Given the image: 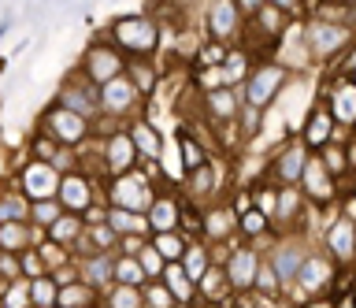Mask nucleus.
Segmentation results:
<instances>
[{
	"label": "nucleus",
	"instance_id": "obj_1",
	"mask_svg": "<svg viewBox=\"0 0 356 308\" xmlns=\"http://www.w3.org/2000/svg\"><path fill=\"white\" fill-rule=\"evenodd\" d=\"M286 82H289V67L282 60H264V63H256V67L241 79L238 86V93H241V104H252V108H271L278 101V93L286 90Z\"/></svg>",
	"mask_w": 356,
	"mask_h": 308
},
{
	"label": "nucleus",
	"instance_id": "obj_2",
	"mask_svg": "<svg viewBox=\"0 0 356 308\" xmlns=\"http://www.w3.org/2000/svg\"><path fill=\"white\" fill-rule=\"evenodd\" d=\"M38 130H41V134H49L56 145H67V149H82V145L93 141V123H89L86 115L71 112V108L56 104V101L41 112Z\"/></svg>",
	"mask_w": 356,
	"mask_h": 308
},
{
	"label": "nucleus",
	"instance_id": "obj_3",
	"mask_svg": "<svg viewBox=\"0 0 356 308\" xmlns=\"http://www.w3.org/2000/svg\"><path fill=\"white\" fill-rule=\"evenodd\" d=\"M108 41L122 56H152L156 45H160V26L149 15H122L111 23Z\"/></svg>",
	"mask_w": 356,
	"mask_h": 308
},
{
	"label": "nucleus",
	"instance_id": "obj_4",
	"mask_svg": "<svg viewBox=\"0 0 356 308\" xmlns=\"http://www.w3.org/2000/svg\"><path fill=\"white\" fill-rule=\"evenodd\" d=\"M100 193L108 197V208H127V212H138L145 216L152 204V186L145 175L138 171H127V175H108L104 186H100Z\"/></svg>",
	"mask_w": 356,
	"mask_h": 308
},
{
	"label": "nucleus",
	"instance_id": "obj_5",
	"mask_svg": "<svg viewBox=\"0 0 356 308\" xmlns=\"http://www.w3.org/2000/svg\"><path fill=\"white\" fill-rule=\"evenodd\" d=\"M308 156H312V149H308L300 138L286 141V145L278 149L271 160H267V168H264L260 179L271 182V186H297V182H300V171H305V163H308Z\"/></svg>",
	"mask_w": 356,
	"mask_h": 308
},
{
	"label": "nucleus",
	"instance_id": "obj_6",
	"mask_svg": "<svg viewBox=\"0 0 356 308\" xmlns=\"http://www.w3.org/2000/svg\"><path fill=\"white\" fill-rule=\"evenodd\" d=\"M97 197H100V182L89 179L86 171H67L60 175V186H56V201H60L63 212H74V216H86L89 208H97Z\"/></svg>",
	"mask_w": 356,
	"mask_h": 308
},
{
	"label": "nucleus",
	"instance_id": "obj_7",
	"mask_svg": "<svg viewBox=\"0 0 356 308\" xmlns=\"http://www.w3.org/2000/svg\"><path fill=\"white\" fill-rule=\"evenodd\" d=\"M122 63H127V56L111 45L108 38L93 41L86 52H82V63H78V74L82 79H89L93 86H104L108 79H115V74H122Z\"/></svg>",
	"mask_w": 356,
	"mask_h": 308
},
{
	"label": "nucleus",
	"instance_id": "obj_8",
	"mask_svg": "<svg viewBox=\"0 0 356 308\" xmlns=\"http://www.w3.org/2000/svg\"><path fill=\"white\" fill-rule=\"evenodd\" d=\"M11 186L26 197V201H44V197H56V186H60V171L44 160H26L15 171Z\"/></svg>",
	"mask_w": 356,
	"mask_h": 308
},
{
	"label": "nucleus",
	"instance_id": "obj_9",
	"mask_svg": "<svg viewBox=\"0 0 356 308\" xmlns=\"http://www.w3.org/2000/svg\"><path fill=\"white\" fill-rule=\"evenodd\" d=\"M97 93H100V115L97 119H127L141 104V93L134 90V82L127 74H115L104 86H97Z\"/></svg>",
	"mask_w": 356,
	"mask_h": 308
},
{
	"label": "nucleus",
	"instance_id": "obj_10",
	"mask_svg": "<svg viewBox=\"0 0 356 308\" xmlns=\"http://www.w3.org/2000/svg\"><path fill=\"white\" fill-rule=\"evenodd\" d=\"M56 104H63V108H71V112L78 115H86L89 123H97V115H100V93H97V86L82 79V74H71L60 90H56Z\"/></svg>",
	"mask_w": 356,
	"mask_h": 308
},
{
	"label": "nucleus",
	"instance_id": "obj_11",
	"mask_svg": "<svg viewBox=\"0 0 356 308\" xmlns=\"http://www.w3.org/2000/svg\"><path fill=\"white\" fill-rule=\"evenodd\" d=\"M305 41H308V52L316 60H334L341 49L353 45V30L345 23H312L305 30Z\"/></svg>",
	"mask_w": 356,
	"mask_h": 308
},
{
	"label": "nucleus",
	"instance_id": "obj_12",
	"mask_svg": "<svg viewBox=\"0 0 356 308\" xmlns=\"http://www.w3.org/2000/svg\"><path fill=\"white\" fill-rule=\"evenodd\" d=\"M97 152H100V163H104L108 175H127V171L138 168V160H141L138 149H134V141L127 138V130H122V127L108 130Z\"/></svg>",
	"mask_w": 356,
	"mask_h": 308
},
{
	"label": "nucleus",
	"instance_id": "obj_13",
	"mask_svg": "<svg viewBox=\"0 0 356 308\" xmlns=\"http://www.w3.org/2000/svg\"><path fill=\"white\" fill-rule=\"evenodd\" d=\"M323 108L330 112V119L338 127H356V86L349 74H338V79L327 82L323 90Z\"/></svg>",
	"mask_w": 356,
	"mask_h": 308
},
{
	"label": "nucleus",
	"instance_id": "obj_14",
	"mask_svg": "<svg viewBox=\"0 0 356 308\" xmlns=\"http://www.w3.org/2000/svg\"><path fill=\"white\" fill-rule=\"evenodd\" d=\"M241 26H245V19H241L238 8H234V0H211L208 4V15H204L208 41L230 45L234 38H241Z\"/></svg>",
	"mask_w": 356,
	"mask_h": 308
},
{
	"label": "nucleus",
	"instance_id": "obj_15",
	"mask_svg": "<svg viewBox=\"0 0 356 308\" xmlns=\"http://www.w3.org/2000/svg\"><path fill=\"white\" fill-rule=\"evenodd\" d=\"M300 197H305L308 204H330L334 193H338V186H334V175L323 168L316 156H308L305 171H300V182H297Z\"/></svg>",
	"mask_w": 356,
	"mask_h": 308
},
{
	"label": "nucleus",
	"instance_id": "obj_16",
	"mask_svg": "<svg viewBox=\"0 0 356 308\" xmlns=\"http://www.w3.org/2000/svg\"><path fill=\"white\" fill-rule=\"evenodd\" d=\"M204 108H208V123L211 127H234V119H238V112H241L238 86H216V90H204Z\"/></svg>",
	"mask_w": 356,
	"mask_h": 308
},
{
	"label": "nucleus",
	"instance_id": "obj_17",
	"mask_svg": "<svg viewBox=\"0 0 356 308\" xmlns=\"http://www.w3.org/2000/svg\"><path fill=\"white\" fill-rule=\"evenodd\" d=\"M256 268H260V257H256L252 245H234L227 268H222V275H227L230 290H252V279H256Z\"/></svg>",
	"mask_w": 356,
	"mask_h": 308
},
{
	"label": "nucleus",
	"instance_id": "obj_18",
	"mask_svg": "<svg viewBox=\"0 0 356 308\" xmlns=\"http://www.w3.org/2000/svg\"><path fill=\"white\" fill-rule=\"evenodd\" d=\"M289 19L286 12H278V8H271V4H264V8H256V12L245 19V26H241V34H260L264 41H278L289 30Z\"/></svg>",
	"mask_w": 356,
	"mask_h": 308
},
{
	"label": "nucleus",
	"instance_id": "obj_19",
	"mask_svg": "<svg viewBox=\"0 0 356 308\" xmlns=\"http://www.w3.org/2000/svg\"><path fill=\"white\" fill-rule=\"evenodd\" d=\"M122 130H127V138L134 141V149H138V156L145 160H160V149H163V138H160V130H156L145 115H134L122 123Z\"/></svg>",
	"mask_w": 356,
	"mask_h": 308
},
{
	"label": "nucleus",
	"instance_id": "obj_20",
	"mask_svg": "<svg viewBox=\"0 0 356 308\" xmlns=\"http://www.w3.org/2000/svg\"><path fill=\"white\" fill-rule=\"evenodd\" d=\"M334 130H338V123L330 119V112L323 108V101L308 112V119L300 123V141H305L308 149H323L327 141H334Z\"/></svg>",
	"mask_w": 356,
	"mask_h": 308
},
{
	"label": "nucleus",
	"instance_id": "obj_21",
	"mask_svg": "<svg viewBox=\"0 0 356 308\" xmlns=\"http://www.w3.org/2000/svg\"><path fill=\"white\" fill-rule=\"evenodd\" d=\"M330 279H334V264L327 257H305L293 282L300 293H319L323 286H330Z\"/></svg>",
	"mask_w": 356,
	"mask_h": 308
},
{
	"label": "nucleus",
	"instance_id": "obj_22",
	"mask_svg": "<svg viewBox=\"0 0 356 308\" xmlns=\"http://www.w3.org/2000/svg\"><path fill=\"white\" fill-rule=\"evenodd\" d=\"M327 252L334 260H341V264L356 257V223H353V219L338 216L327 227Z\"/></svg>",
	"mask_w": 356,
	"mask_h": 308
},
{
	"label": "nucleus",
	"instance_id": "obj_23",
	"mask_svg": "<svg viewBox=\"0 0 356 308\" xmlns=\"http://www.w3.org/2000/svg\"><path fill=\"white\" fill-rule=\"evenodd\" d=\"M178 197L171 193H160L152 197L149 212H145V227H149V234H163V230H178Z\"/></svg>",
	"mask_w": 356,
	"mask_h": 308
},
{
	"label": "nucleus",
	"instance_id": "obj_24",
	"mask_svg": "<svg viewBox=\"0 0 356 308\" xmlns=\"http://www.w3.org/2000/svg\"><path fill=\"white\" fill-rule=\"evenodd\" d=\"M300 260H305V249H300V241H282V245H275L271 249V268L278 275V282L282 286H293L297 279V271H300Z\"/></svg>",
	"mask_w": 356,
	"mask_h": 308
},
{
	"label": "nucleus",
	"instance_id": "obj_25",
	"mask_svg": "<svg viewBox=\"0 0 356 308\" xmlns=\"http://www.w3.org/2000/svg\"><path fill=\"white\" fill-rule=\"evenodd\" d=\"M44 238V230L30 227L26 219H11V223H0V249L4 252H22L26 245H38Z\"/></svg>",
	"mask_w": 356,
	"mask_h": 308
},
{
	"label": "nucleus",
	"instance_id": "obj_26",
	"mask_svg": "<svg viewBox=\"0 0 356 308\" xmlns=\"http://www.w3.org/2000/svg\"><path fill=\"white\" fill-rule=\"evenodd\" d=\"M82 230H86V219H82V216L60 212L49 227H44V238L56 241V245H63V249H74V241L82 238Z\"/></svg>",
	"mask_w": 356,
	"mask_h": 308
},
{
	"label": "nucleus",
	"instance_id": "obj_27",
	"mask_svg": "<svg viewBox=\"0 0 356 308\" xmlns=\"http://www.w3.org/2000/svg\"><path fill=\"white\" fill-rule=\"evenodd\" d=\"M122 74L134 82V90H138L141 97H152L156 82H160V74H156V67H152L149 56H127V63H122Z\"/></svg>",
	"mask_w": 356,
	"mask_h": 308
},
{
	"label": "nucleus",
	"instance_id": "obj_28",
	"mask_svg": "<svg viewBox=\"0 0 356 308\" xmlns=\"http://www.w3.org/2000/svg\"><path fill=\"white\" fill-rule=\"evenodd\" d=\"M178 160H182V171H197L200 163L211 160V152L193 130H178Z\"/></svg>",
	"mask_w": 356,
	"mask_h": 308
},
{
	"label": "nucleus",
	"instance_id": "obj_29",
	"mask_svg": "<svg viewBox=\"0 0 356 308\" xmlns=\"http://www.w3.org/2000/svg\"><path fill=\"white\" fill-rule=\"evenodd\" d=\"M111 264H115V252H89L86 268H82V282L100 290V286L111 282Z\"/></svg>",
	"mask_w": 356,
	"mask_h": 308
},
{
	"label": "nucleus",
	"instance_id": "obj_30",
	"mask_svg": "<svg viewBox=\"0 0 356 308\" xmlns=\"http://www.w3.org/2000/svg\"><path fill=\"white\" fill-rule=\"evenodd\" d=\"M178 268H182V271L189 275V282L197 286V279L211 268V260H208V245H204V241H186L182 257H178Z\"/></svg>",
	"mask_w": 356,
	"mask_h": 308
},
{
	"label": "nucleus",
	"instance_id": "obj_31",
	"mask_svg": "<svg viewBox=\"0 0 356 308\" xmlns=\"http://www.w3.org/2000/svg\"><path fill=\"white\" fill-rule=\"evenodd\" d=\"M104 223L115 230L119 238H127V234H145V216L138 212H127V208H104Z\"/></svg>",
	"mask_w": 356,
	"mask_h": 308
},
{
	"label": "nucleus",
	"instance_id": "obj_32",
	"mask_svg": "<svg viewBox=\"0 0 356 308\" xmlns=\"http://www.w3.org/2000/svg\"><path fill=\"white\" fill-rule=\"evenodd\" d=\"M30 216V201L22 197L11 182L0 186V223H11V219H26Z\"/></svg>",
	"mask_w": 356,
	"mask_h": 308
},
{
	"label": "nucleus",
	"instance_id": "obj_33",
	"mask_svg": "<svg viewBox=\"0 0 356 308\" xmlns=\"http://www.w3.org/2000/svg\"><path fill=\"white\" fill-rule=\"evenodd\" d=\"M163 286L171 290V297L178 305H186V301H193V282H189V275L178 268V260H171V264H163Z\"/></svg>",
	"mask_w": 356,
	"mask_h": 308
},
{
	"label": "nucleus",
	"instance_id": "obj_34",
	"mask_svg": "<svg viewBox=\"0 0 356 308\" xmlns=\"http://www.w3.org/2000/svg\"><path fill=\"white\" fill-rule=\"evenodd\" d=\"M316 160L327 168L334 179H345L349 175V168H353V160H349V149H341V145H334V141H327L323 149H316Z\"/></svg>",
	"mask_w": 356,
	"mask_h": 308
},
{
	"label": "nucleus",
	"instance_id": "obj_35",
	"mask_svg": "<svg viewBox=\"0 0 356 308\" xmlns=\"http://www.w3.org/2000/svg\"><path fill=\"white\" fill-rule=\"evenodd\" d=\"M111 282H122V286H141L149 282L141 271L138 257H130V252H115V264H111Z\"/></svg>",
	"mask_w": 356,
	"mask_h": 308
},
{
	"label": "nucleus",
	"instance_id": "obj_36",
	"mask_svg": "<svg viewBox=\"0 0 356 308\" xmlns=\"http://www.w3.org/2000/svg\"><path fill=\"white\" fill-rule=\"evenodd\" d=\"M93 305V286L86 282H63L60 290H56V308H89Z\"/></svg>",
	"mask_w": 356,
	"mask_h": 308
},
{
	"label": "nucleus",
	"instance_id": "obj_37",
	"mask_svg": "<svg viewBox=\"0 0 356 308\" xmlns=\"http://www.w3.org/2000/svg\"><path fill=\"white\" fill-rule=\"evenodd\" d=\"M189 179H186V190L189 197H197V201H204V197L216 190V168H211V160L208 163H200L197 171H186Z\"/></svg>",
	"mask_w": 356,
	"mask_h": 308
},
{
	"label": "nucleus",
	"instance_id": "obj_38",
	"mask_svg": "<svg viewBox=\"0 0 356 308\" xmlns=\"http://www.w3.org/2000/svg\"><path fill=\"white\" fill-rule=\"evenodd\" d=\"M238 234H245V238L271 234V219H267L260 208H245V212H238Z\"/></svg>",
	"mask_w": 356,
	"mask_h": 308
},
{
	"label": "nucleus",
	"instance_id": "obj_39",
	"mask_svg": "<svg viewBox=\"0 0 356 308\" xmlns=\"http://www.w3.org/2000/svg\"><path fill=\"white\" fill-rule=\"evenodd\" d=\"M30 282V305L33 308H56V290L60 286L52 282V275H38V279H26Z\"/></svg>",
	"mask_w": 356,
	"mask_h": 308
},
{
	"label": "nucleus",
	"instance_id": "obj_40",
	"mask_svg": "<svg viewBox=\"0 0 356 308\" xmlns=\"http://www.w3.org/2000/svg\"><path fill=\"white\" fill-rule=\"evenodd\" d=\"M234 127H238V138H241V141H252V138L264 130V112H260V108H252V104H241V112H238V119H234Z\"/></svg>",
	"mask_w": 356,
	"mask_h": 308
},
{
	"label": "nucleus",
	"instance_id": "obj_41",
	"mask_svg": "<svg viewBox=\"0 0 356 308\" xmlns=\"http://www.w3.org/2000/svg\"><path fill=\"white\" fill-rule=\"evenodd\" d=\"M60 212H63V208H60V201H56V197H44V201H30L26 223H30V227H38V230H44Z\"/></svg>",
	"mask_w": 356,
	"mask_h": 308
},
{
	"label": "nucleus",
	"instance_id": "obj_42",
	"mask_svg": "<svg viewBox=\"0 0 356 308\" xmlns=\"http://www.w3.org/2000/svg\"><path fill=\"white\" fill-rule=\"evenodd\" d=\"M152 245H156V252L171 264V260H178L182 257V249H186V234H178V230H163V234H152Z\"/></svg>",
	"mask_w": 356,
	"mask_h": 308
},
{
	"label": "nucleus",
	"instance_id": "obj_43",
	"mask_svg": "<svg viewBox=\"0 0 356 308\" xmlns=\"http://www.w3.org/2000/svg\"><path fill=\"white\" fill-rule=\"evenodd\" d=\"M134 257H138L141 271H145V279H160V275H163V264H167V260L160 257V252H156L152 241H141V249L134 252Z\"/></svg>",
	"mask_w": 356,
	"mask_h": 308
},
{
	"label": "nucleus",
	"instance_id": "obj_44",
	"mask_svg": "<svg viewBox=\"0 0 356 308\" xmlns=\"http://www.w3.org/2000/svg\"><path fill=\"white\" fill-rule=\"evenodd\" d=\"M30 305V282L26 279H15L0 290V308H26Z\"/></svg>",
	"mask_w": 356,
	"mask_h": 308
},
{
	"label": "nucleus",
	"instance_id": "obj_45",
	"mask_svg": "<svg viewBox=\"0 0 356 308\" xmlns=\"http://www.w3.org/2000/svg\"><path fill=\"white\" fill-rule=\"evenodd\" d=\"M108 308H145V297H141L138 286L115 282V290H111V297H108Z\"/></svg>",
	"mask_w": 356,
	"mask_h": 308
},
{
	"label": "nucleus",
	"instance_id": "obj_46",
	"mask_svg": "<svg viewBox=\"0 0 356 308\" xmlns=\"http://www.w3.org/2000/svg\"><path fill=\"white\" fill-rule=\"evenodd\" d=\"M19 275L22 279H38V275H49V268H44V260H41V252L33 249V245H26L19 252Z\"/></svg>",
	"mask_w": 356,
	"mask_h": 308
},
{
	"label": "nucleus",
	"instance_id": "obj_47",
	"mask_svg": "<svg viewBox=\"0 0 356 308\" xmlns=\"http://www.w3.org/2000/svg\"><path fill=\"white\" fill-rule=\"evenodd\" d=\"M197 282H200V290H204V293L211 297V301H219V297L230 290V282H227V275H222V268H211V271H204Z\"/></svg>",
	"mask_w": 356,
	"mask_h": 308
},
{
	"label": "nucleus",
	"instance_id": "obj_48",
	"mask_svg": "<svg viewBox=\"0 0 356 308\" xmlns=\"http://www.w3.org/2000/svg\"><path fill=\"white\" fill-rule=\"evenodd\" d=\"M56 152H60V145H56V141H52L49 134H41V130H38V134L30 138V160H44V163H52Z\"/></svg>",
	"mask_w": 356,
	"mask_h": 308
},
{
	"label": "nucleus",
	"instance_id": "obj_49",
	"mask_svg": "<svg viewBox=\"0 0 356 308\" xmlns=\"http://www.w3.org/2000/svg\"><path fill=\"white\" fill-rule=\"evenodd\" d=\"M227 52H230L227 45H219V41H208V45H200V49H197V56H193V60L200 63V67H219V63L227 60Z\"/></svg>",
	"mask_w": 356,
	"mask_h": 308
},
{
	"label": "nucleus",
	"instance_id": "obj_50",
	"mask_svg": "<svg viewBox=\"0 0 356 308\" xmlns=\"http://www.w3.org/2000/svg\"><path fill=\"white\" fill-rule=\"evenodd\" d=\"M252 286L260 290V297H275V290H278L282 282H278V275H275L271 264H260V268H256V279H252Z\"/></svg>",
	"mask_w": 356,
	"mask_h": 308
},
{
	"label": "nucleus",
	"instance_id": "obj_51",
	"mask_svg": "<svg viewBox=\"0 0 356 308\" xmlns=\"http://www.w3.org/2000/svg\"><path fill=\"white\" fill-rule=\"evenodd\" d=\"M141 297H145V305H152V308H175V297H171V290H167L160 279H152V286Z\"/></svg>",
	"mask_w": 356,
	"mask_h": 308
},
{
	"label": "nucleus",
	"instance_id": "obj_52",
	"mask_svg": "<svg viewBox=\"0 0 356 308\" xmlns=\"http://www.w3.org/2000/svg\"><path fill=\"white\" fill-rule=\"evenodd\" d=\"M15 279H22V275H19V252H4V249H0V290H4L8 282H15Z\"/></svg>",
	"mask_w": 356,
	"mask_h": 308
},
{
	"label": "nucleus",
	"instance_id": "obj_53",
	"mask_svg": "<svg viewBox=\"0 0 356 308\" xmlns=\"http://www.w3.org/2000/svg\"><path fill=\"white\" fill-rule=\"evenodd\" d=\"M264 4H271V8H278V12H286L289 19H297L300 8H305V0H264Z\"/></svg>",
	"mask_w": 356,
	"mask_h": 308
},
{
	"label": "nucleus",
	"instance_id": "obj_54",
	"mask_svg": "<svg viewBox=\"0 0 356 308\" xmlns=\"http://www.w3.org/2000/svg\"><path fill=\"white\" fill-rule=\"evenodd\" d=\"M234 8L241 12V19H249L256 8H264V0H234Z\"/></svg>",
	"mask_w": 356,
	"mask_h": 308
},
{
	"label": "nucleus",
	"instance_id": "obj_55",
	"mask_svg": "<svg viewBox=\"0 0 356 308\" xmlns=\"http://www.w3.org/2000/svg\"><path fill=\"white\" fill-rule=\"evenodd\" d=\"M341 74H356V45H349V52H345V63H341Z\"/></svg>",
	"mask_w": 356,
	"mask_h": 308
},
{
	"label": "nucleus",
	"instance_id": "obj_56",
	"mask_svg": "<svg viewBox=\"0 0 356 308\" xmlns=\"http://www.w3.org/2000/svg\"><path fill=\"white\" fill-rule=\"evenodd\" d=\"M149 4H156V8H160V4H171V0H149Z\"/></svg>",
	"mask_w": 356,
	"mask_h": 308
},
{
	"label": "nucleus",
	"instance_id": "obj_57",
	"mask_svg": "<svg viewBox=\"0 0 356 308\" xmlns=\"http://www.w3.org/2000/svg\"><path fill=\"white\" fill-rule=\"evenodd\" d=\"M26 308H33V305H26Z\"/></svg>",
	"mask_w": 356,
	"mask_h": 308
},
{
	"label": "nucleus",
	"instance_id": "obj_58",
	"mask_svg": "<svg viewBox=\"0 0 356 308\" xmlns=\"http://www.w3.org/2000/svg\"><path fill=\"white\" fill-rule=\"evenodd\" d=\"M353 297H356V293H353ZM353 305H356V301H353Z\"/></svg>",
	"mask_w": 356,
	"mask_h": 308
},
{
	"label": "nucleus",
	"instance_id": "obj_59",
	"mask_svg": "<svg viewBox=\"0 0 356 308\" xmlns=\"http://www.w3.org/2000/svg\"><path fill=\"white\" fill-rule=\"evenodd\" d=\"M353 197H356V193H353Z\"/></svg>",
	"mask_w": 356,
	"mask_h": 308
}]
</instances>
